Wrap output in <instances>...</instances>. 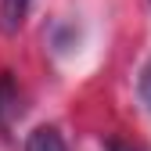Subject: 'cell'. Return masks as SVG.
<instances>
[{
    "mask_svg": "<svg viewBox=\"0 0 151 151\" xmlns=\"http://www.w3.org/2000/svg\"><path fill=\"white\" fill-rule=\"evenodd\" d=\"M18 115H22V93H18L11 72H4V76H0V129L7 133Z\"/></svg>",
    "mask_w": 151,
    "mask_h": 151,
    "instance_id": "obj_1",
    "label": "cell"
},
{
    "mask_svg": "<svg viewBox=\"0 0 151 151\" xmlns=\"http://www.w3.org/2000/svg\"><path fill=\"white\" fill-rule=\"evenodd\" d=\"M29 7H32V0H0V29L18 32L25 14H29Z\"/></svg>",
    "mask_w": 151,
    "mask_h": 151,
    "instance_id": "obj_2",
    "label": "cell"
},
{
    "mask_svg": "<svg viewBox=\"0 0 151 151\" xmlns=\"http://www.w3.org/2000/svg\"><path fill=\"white\" fill-rule=\"evenodd\" d=\"M25 151H68L61 133L54 126H40V129H32L29 140H25Z\"/></svg>",
    "mask_w": 151,
    "mask_h": 151,
    "instance_id": "obj_3",
    "label": "cell"
},
{
    "mask_svg": "<svg viewBox=\"0 0 151 151\" xmlns=\"http://www.w3.org/2000/svg\"><path fill=\"white\" fill-rule=\"evenodd\" d=\"M137 93H140V104L151 111V61L140 68V79H137Z\"/></svg>",
    "mask_w": 151,
    "mask_h": 151,
    "instance_id": "obj_4",
    "label": "cell"
},
{
    "mask_svg": "<svg viewBox=\"0 0 151 151\" xmlns=\"http://www.w3.org/2000/svg\"><path fill=\"white\" fill-rule=\"evenodd\" d=\"M108 151H140V147H133V144H119V140H111V144H108Z\"/></svg>",
    "mask_w": 151,
    "mask_h": 151,
    "instance_id": "obj_5",
    "label": "cell"
}]
</instances>
